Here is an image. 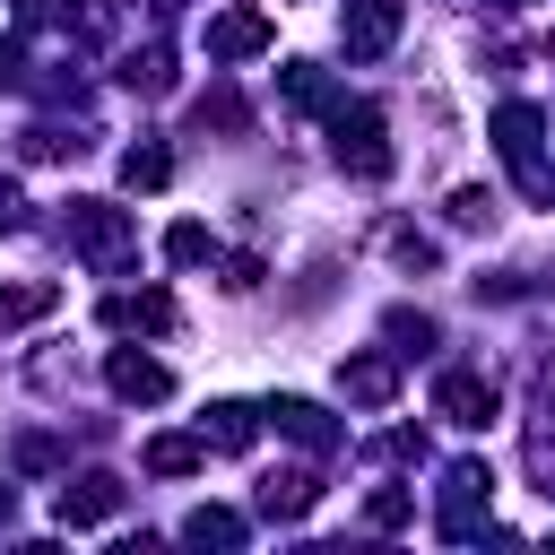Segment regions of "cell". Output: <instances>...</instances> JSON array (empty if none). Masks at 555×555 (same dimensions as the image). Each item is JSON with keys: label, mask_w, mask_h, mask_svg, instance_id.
I'll use <instances>...</instances> for the list:
<instances>
[{"label": "cell", "mask_w": 555, "mask_h": 555, "mask_svg": "<svg viewBox=\"0 0 555 555\" xmlns=\"http://www.w3.org/2000/svg\"><path fill=\"white\" fill-rule=\"evenodd\" d=\"M139 460H147L156 477H191V468L208 460V434H156V442H147Z\"/></svg>", "instance_id": "obj_14"}, {"label": "cell", "mask_w": 555, "mask_h": 555, "mask_svg": "<svg viewBox=\"0 0 555 555\" xmlns=\"http://www.w3.org/2000/svg\"><path fill=\"white\" fill-rule=\"evenodd\" d=\"M208 251H217V243H208V225H191V217H182V225L165 234V260H173V269H199Z\"/></svg>", "instance_id": "obj_22"}, {"label": "cell", "mask_w": 555, "mask_h": 555, "mask_svg": "<svg viewBox=\"0 0 555 555\" xmlns=\"http://www.w3.org/2000/svg\"><path fill=\"white\" fill-rule=\"evenodd\" d=\"M9 520H17V494H9V486H0V529H9Z\"/></svg>", "instance_id": "obj_29"}, {"label": "cell", "mask_w": 555, "mask_h": 555, "mask_svg": "<svg viewBox=\"0 0 555 555\" xmlns=\"http://www.w3.org/2000/svg\"><path fill=\"white\" fill-rule=\"evenodd\" d=\"M330 156H338L356 182H382V173H390L382 113H373V104H330Z\"/></svg>", "instance_id": "obj_1"}, {"label": "cell", "mask_w": 555, "mask_h": 555, "mask_svg": "<svg viewBox=\"0 0 555 555\" xmlns=\"http://www.w3.org/2000/svg\"><path fill=\"white\" fill-rule=\"evenodd\" d=\"M130 243H139L130 208H113V199H69V251H87L95 269H121Z\"/></svg>", "instance_id": "obj_2"}, {"label": "cell", "mask_w": 555, "mask_h": 555, "mask_svg": "<svg viewBox=\"0 0 555 555\" xmlns=\"http://www.w3.org/2000/svg\"><path fill=\"white\" fill-rule=\"evenodd\" d=\"M451 217H460V225H494V191H460Z\"/></svg>", "instance_id": "obj_23"}, {"label": "cell", "mask_w": 555, "mask_h": 555, "mask_svg": "<svg viewBox=\"0 0 555 555\" xmlns=\"http://www.w3.org/2000/svg\"><path fill=\"white\" fill-rule=\"evenodd\" d=\"M338 43H347L356 61H382V52L399 43V0H347V17H338Z\"/></svg>", "instance_id": "obj_3"}, {"label": "cell", "mask_w": 555, "mask_h": 555, "mask_svg": "<svg viewBox=\"0 0 555 555\" xmlns=\"http://www.w3.org/2000/svg\"><path fill=\"white\" fill-rule=\"evenodd\" d=\"M338 390H347L356 408H390L399 373H390V356H347V364H338Z\"/></svg>", "instance_id": "obj_10"}, {"label": "cell", "mask_w": 555, "mask_h": 555, "mask_svg": "<svg viewBox=\"0 0 555 555\" xmlns=\"http://www.w3.org/2000/svg\"><path fill=\"white\" fill-rule=\"evenodd\" d=\"M52 512H61V529H95V520H113V512H121V477H113V468H87V477H69V486H61V503H52Z\"/></svg>", "instance_id": "obj_5"}, {"label": "cell", "mask_w": 555, "mask_h": 555, "mask_svg": "<svg viewBox=\"0 0 555 555\" xmlns=\"http://www.w3.org/2000/svg\"><path fill=\"white\" fill-rule=\"evenodd\" d=\"M191 121H199V130H243L251 113H243V95H234V87H208V95L191 104Z\"/></svg>", "instance_id": "obj_20"}, {"label": "cell", "mask_w": 555, "mask_h": 555, "mask_svg": "<svg viewBox=\"0 0 555 555\" xmlns=\"http://www.w3.org/2000/svg\"><path fill=\"white\" fill-rule=\"evenodd\" d=\"M104 382H113V399H130V408H147V399L173 390V373H165L156 356H139V347H113V356H104Z\"/></svg>", "instance_id": "obj_6"}, {"label": "cell", "mask_w": 555, "mask_h": 555, "mask_svg": "<svg viewBox=\"0 0 555 555\" xmlns=\"http://www.w3.org/2000/svg\"><path fill=\"white\" fill-rule=\"evenodd\" d=\"M225 286H234V295H243V286H260V260H251V251H234V260H225Z\"/></svg>", "instance_id": "obj_28"}, {"label": "cell", "mask_w": 555, "mask_h": 555, "mask_svg": "<svg viewBox=\"0 0 555 555\" xmlns=\"http://www.w3.org/2000/svg\"><path fill=\"white\" fill-rule=\"evenodd\" d=\"M494 147H503L512 165H529V156H538V113H529V104H503V113H494Z\"/></svg>", "instance_id": "obj_15"}, {"label": "cell", "mask_w": 555, "mask_h": 555, "mask_svg": "<svg viewBox=\"0 0 555 555\" xmlns=\"http://www.w3.org/2000/svg\"><path fill=\"white\" fill-rule=\"evenodd\" d=\"M390 251H399L408 269H434V243H425V234H408V225H390Z\"/></svg>", "instance_id": "obj_24"}, {"label": "cell", "mask_w": 555, "mask_h": 555, "mask_svg": "<svg viewBox=\"0 0 555 555\" xmlns=\"http://www.w3.org/2000/svg\"><path fill=\"white\" fill-rule=\"evenodd\" d=\"M286 104H304V113H330L338 95H330V78H321L312 61H295V69H286Z\"/></svg>", "instance_id": "obj_21"}, {"label": "cell", "mask_w": 555, "mask_h": 555, "mask_svg": "<svg viewBox=\"0 0 555 555\" xmlns=\"http://www.w3.org/2000/svg\"><path fill=\"white\" fill-rule=\"evenodd\" d=\"M399 520H408V494H399V486H390V494H373V529H399Z\"/></svg>", "instance_id": "obj_26"}, {"label": "cell", "mask_w": 555, "mask_h": 555, "mask_svg": "<svg viewBox=\"0 0 555 555\" xmlns=\"http://www.w3.org/2000/svg\"><path fill=\"white\" fill-rule=\"evenodd\" d=\"M61 304V286L52 278H26V286H0V330H17V321H35V312H52Z\"/></svg>", "instance_id": "obj_16"}, {"label": "cell", "mask_w": 555, "mask_h": 555, "mask_svg": "<svg viewBox=\"0 0 555 555\" xmlns=\"http://www.w3.org/2000/svg\"><path fill=\"white\" fill-rule=\"evenodd\" d=\"M434 408H442L451 425H468V434H477V425H494V408H503V399H494V382H486V373H442Z\"/></svg>", "instance_id": "obj_8"}, {"label": "cell", "mask_w": 555, "mask_h": 555, "mask_svg": "<svg viewBox=\"0 0 555 555\" xmlns=\"http://www.w3.org/2000/svg\"><path fill=\"white\" fill-rule=\"evenodd\" d=\"M182 538H191V546H243V520H234L225 503H199V512L182 520Z\"/></svg>", "instance_id": "obj_18"}, {"label": "cell", "mask_w": 555, "mask_h": 555, "mask_svg": "<svg viewBox=\"0 0 555 555\" xmlns=\"http://www.w3.org/2000/svg\"><path fill=\"white\" fill-rule=\"evenodd\" d=\"M269 17L260 9H225V17H208V61H251V52H269Z\"/></svg>", "instance_id": "obj_7"}, {"label": "cell", "mask_w": 555, "mask_h": 555, "mask_svg": "<svg viewBox=\"0 0 555 555\" xmlns=\"http://www.w3.org/2000/svg\"><path fill=\"white\" fill-rule=\"evenodd\" d=\"M17 225H26V191H17V182H0V234H17Z\"/></svg>", "instance_id": "obj_27"}, {"label": "cell", "mask_w": 555, "mask_h": 555, "mask_svg": "<svg viewBox=\"0 0 555 555\" xmlns=\"http://www.w3.org/2000/svg\"><path fill=\"white\" fill-rule=\"evenodd\" d=\"M104 321H113V330H173V295H165V286H147V295H113Z\"/></svg>", "instance_id": "obj_12"}, {"label": "cell", "mask_w": 555, "mask_h": 555, "mask_svg": "<svg viewBox=\"0 0 555 555\" xmlns=\"http://www.w3.org/2000/svg\"><path fill=\"white\" fill-rule=\"evenodd\" d=\"M199 434H208V451H251V434H260V408H243V399H217V408L199 416Z\"/></svg>", "instance_id": "obj_11"}, {"label": "cell", "mask_w": 555, "mask_h": 555, "mask_svg": "<svg viewBox=\"0 0 555 555\" xmlns=\"http://www.w3.org/2000/svg\"><path fill=\"white\" fill-rule=\"evenodd\" d=\"M269 416H278V434H295L304 451H338V425H330V416H321L312 399H278Z\"/></svg>", "instance_id": "obj_13"}, {"label": "cell", "mask_w": 555, "mask_h": 555, "mask_svg": "<svg viewBox=\"0 0 555 555\" xmlns=\"http://www.w3.org/2000/svg\"><path fill=\"white\" fill-rule=\"evenodd\" d=\"M121 87H139V95H165V87H173V61H165V43L130 52V61H121Z\"/></svg>", "instance_id": "obj_19"}, {"label": "cell", "mask_w": 555, "mask_h": 555, "mask_svg": "<svg viewBox=\"0 0 555 555\" xmlns=\"http://www.w3.org/2000/svg\"><path fill=\"white\" fill-rule=\"evenodd\" d=\"M494 9H512V0H494Z\"/></svg>", "instance_id": "obj_30"}, {"label": "cell", "mask_w": 555, "mask_h": 555, "mask_svg": "<svg viewBox=\"0 0 555 555\" xmlns=\"http://www.w3.org/2000/svg\"><path fill=\"white\" fill-rule=\"evenodd\" d=\"M390 338H399V347H425L434 321H425V312H390Z\"/></svg>", "instance_id": "obj_25"}, {"label": "cell", "mask_w": 555, "mask_h": 555, "mask_svg": "<svg viewBox=\"0 0 555 555\" xmlns=\"http://www.w3.org/2000/svg\"><path fill=\"white\" fill-rule=\"evenodd\" d=\"M312 503H321L312 468H269V477H260V512H269V520H304Z\"/></svg>", "instance_id": "obj_9"}, {"label": "cell", "mask_w": 555, "mask_h": 555, "mask_svg": "<svg viewBox=\"0 0 555 555\" xmlns=\"http://www.w3.org/2000/svg\"><path fill=\"white\" fill-rule=\"evenodd\" d=\"M494 494V477H486V460H451L442 468V538H468L477 529V503Z\"/></svg>", "instance_id": "obj_4"}, {"label": "cell", "mask_w": 555, "mask_h": 555, "mask_svg": "<svg viewBox=\"0 0 555 555\" xmlns=\"http://www.w3.org/2000/svg\"><path fill=\"white\" fill-rule=\"evenodd\" d=\"M121 182H130V191H165V182H173V156H165L156 139H139V147L121 156Z\"/></svg>", "instance_id": "obj_17"}]
</instances>
